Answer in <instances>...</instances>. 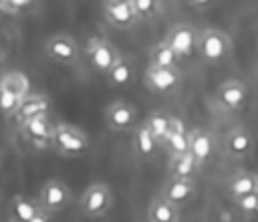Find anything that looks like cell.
<instances>
[{"mask_svg":"<svg viewBox=\"0 0 258 222\" xmlns=\"http://www.w3.org/2000/svg\"><path fill=\"white\" fill-rule=\"evenodd\" d=\"M196 52L200 59L208 65H220L224 63L232 52V40L222 28L206 26L198 30V46Z\"/></svg>","mask_w":258,"mask_h":222,"instance_id":"1","label":"cell"},{"mask_svg":"<svg viewBox=\"0 0 258 222\" xmlns=\"http://www.w3.org/2000/svg\"><path fill=\"white\" fill-rule=\"evenodd\" d=\"M52 147L60 155L79 157V155L89 151L91 141H89V135L83 129H79L75 125H69V123H56L54 131H52Z\"/></svg>","mask_w":258,"mask_h":222,"instance_id":"2","label":"cell"},{"mask_svg":"<svg viewBox=\"0 0 258 222\" xmlns=\"http://www.w3.org/2000/svg\"><path fill=\"white\" fill-rule=\"evenodd\" d=\"M85 57L95 73L107 75L109 69L121 59V52L117 50V46L111 40H107L103 36H91L85 44Z\"/></svg>","mask_w":258,"mask_h":222,"instance_id":"3","label":"cell"},{"mask_svg":"<svg viewBox=\"0 0 258 222\" xmlns=\"http://www.w3.org/2000/svg\"><path fill=\"white\" fill-rule=\"evenodd\" d=\"M113 206V194L111 188L103 182H95L85 188L81 194V212L87 218H101L105 216Z\"/></svg>","mask_w":258,"mask_h":222,"instance_id":"4","label":"cell"},{"mask_svg":"<svg viewBox=\"0 0 258 222\" xmlns=\"http://www.w3.org/2000/svg\"><path fill=\"white\" fill-rule=\"evenodd\" d=\"M181 85V71L177 67H153L145 69V87L157 95H169Z\"/></svg>","mask_w":258,"mask_h":222,"instance_id":"5","label":"cell"},{"mask_svg":"<svg viewBox=\"0 0 258 222\" xmlns=\"http://www.w3.org/2000/svg\"><path fill=\"white\" fill-rule=\"evenodd\" d=\"M163 40L173 48L179 59H189L198 46V28L189 22H177L167 30Z\"/></svg>","mask_w":258,"mask_h":222,"instance_id":"6","label":"cell"},{"mask_svg":"<svg viewBox=\"0 0 258 222\" xmlns=\"http://www.w3.org/2000/svg\"><path fill=\"white\" fill-rule=\"evenodd\" d=\"M73 200V192L71 188L60 182V180H48L46 184H42L40 192H38V204L42 210L50 212V214H56V212H62Z\"/></svg>","mask_w":258,"mask_h":222,"instance_id":"7","label":"cell"},{"mask_svg":"<svg viewBox=\"0 0 258 222\" xmlns=\"http://www.w3.org/2000/svg\"><path fill=\"white\" fill-rule=\"evenodd\" d=\"M18 127H20L22 137L32 147H36V149L52 147V131H54V125L50 123L48 115H36L32 119H26Z\"/></svg>","mask_w":258,"mask_h":222,"instance_id":"8","label":"cell"},{"mask_svg":"<svg viewBox=\"0 0 258 222\" xmlns=\"http://www.w3.org/2000/svg\"><path fill=\"white\" fill-rule=\"evenodd\" d=\"M44 52L50 61L58 65H67V67L75 65L81 59V48L77 40L69 34H52L44 44Z\"/></svg>","mask_w":258,"mask_h":222,"instance_id":"9","label":"cell"},{"mask_svg":"<svg viewBox=\"0 0 258 222\" xmlns=\"http://www.w3.org/2000/svg\"><path fill=\"white\" fill-rule=\"evenodd\" d=\"M103 16L111 26L121 30H129L139 22L131 0H103Z\"/></svg>","mask_w":258,"mask_h":222,"instance_id":"10","label":"cell"},{"mask_svg":"<svg viewBox=\"0 0 258 222\" xmlns=\"http://www.w3.org/2000/svg\"><path fill=\"white\" fill-rule=\"evenodd\" d=\"M216 101L228 113L240 111L248 101V87L238 79H228L216 89Z\"/></svg>","mask_w":258,"mask_h":222,"instance_id":"11","label":"cell"},{"mask_svg":"<svg viewBox=\"0 0 258 222\" xmlns=\"http://www.w3.org/2000/svg\"><path fill=\"white\" fill-rule=\"evenodd\" d=\"M137 119V109L127 101H113L105 109V123L113 131H129L133 129Z\"/></svg>","mask_w":258,"mask_h":222,"instance_id":"12","label":"cell"},{"mask_svg":"<svg viewBox=\"0 0 258 222\" xmlns=\"http://www.w3.org/2000/svg\"><path fill=\"white\" fill-rule=\"evenodd\" d=\"M196 192L198 188H196L194 178H167L159 196H163L175 206H183L196 198Z\"/></svg>","mask_w":258,"mask_h":222,"instance_id":"13","label":"cell"},{"mask_svg":"<svg viewBox=\"0 0 258 222\" xmlns=\"http://www.w3.org/2000/svg\"><path fill=\"white\" fill-rule=\"evenodd\" d=\"M224 149H226V153L230 157H236V159L248 157L252 153V149H254V137L242 125L232 127L224 137Z\"/></svg>","mask_w":258,"mask_h":222,"instance_id":"14","label":"cell"},{"mask_svg":"<svg viewBox=\"0 0 258 222\" xmlns=\"http://www.w3.org/2000/svg\"><path fill=\"white\" fill-rule=\"evenodd\" d=\"M161 147L169 153V157L189 151V129L183 125V121L179 117L171 115V125H169L165 139L161 141Z\"/></svg>","mask_w":258,"mask_h":222,"instance_id":"15","label":"cell"},{"mask_svg":"<svg viewBox=\"0 0 258 222\" xmlns=\"http://www.w3.org/2000/svg\"><path fill=\"white\" fill-rule=\"evenodd\" d=\"M214 149H216V139L208 129L202 127L189 129V153L196 157L200 165H204L214 155Z\"/></svg>","mask_w":258,"mask_h":222,"instance_id":"16","label":"cell"},{"mask_svg":"<svg viewBox=\"0 0 258 222\" xmlns=\"http://www.w3.org/2000/svg\"><path fill=\"white\" fill-rule=\"evenodd\" d=\"M48 109H50V101L44 95H32V93H28L20 101V105H18V109H16V113L12 117H14L16 125H20L26 119H32L36 115H48Z\"/></svg>","mask_w":258,"mask_h":222,"instance_id":"17","label":"cell"},{"mask_svg":"<svg viewBox=\"0 0 258 222\" xmlns=\"http://www.w3.org/2000/svg\"><path fill=\"white\" fill-rule=\"evenodd\" d=\"M131 141H133V151H135V155H139V157H143V159L153 157L155 151L161 147L159 141L153 137V133H151L143 123L131 129Z\"/></svg>","mask_w":258,"mask_h":222,"instance_id":"18","label":"cell"},{"mask_svg":"<svg viewBox=\"0 0 258 222\" xmlns=\"http://www.w3.org/2000/svg\"><path fill=\"white\" fill-rule=\"evenodd\" d=\"M256 188H258V174H254V172L232 174L226 182V192L230 194L232 200L242 198L246 194H252V192H256Z\"/></svg>","mask_w":258,"mask_h":222,"instance_id":"19","label":"cell"},{"mask_svg":"<svg viewBox=\"0 0 258 222\" xmlns=\"http://www.w3.org/2000/svg\"><path fill=\"white\" fill-rule=\"evenodd\" d=\"M147 218L149 222H179V206L171 204L163 196H157L149 204Z\"/></svg>","mask_w":258,"mask_h":222,"instance_id":"20","label":"cell"},{"mask_svg":"<svg viewBox=\"0 0 258 222\" xmlns=\"http://www.w3.org/2000/svg\"><path fill=\"white\" fill-rule=\"evenodd\" d=\"M200 168L202 165L189 151L169 157V178H194L200 172Z\"/></svg>","mask_w":258,"mask_h":222,"instance_id":"21","label":"cell"},{"mask_svg":"<svg viewBox=\"0 0 258 222\" xmlns=\"http://www.w3.org/2000/svg\"><path fill=\"white\" fill-rule=\"evenodd\" d=\"M0 87L8 93H12L14 97L18 99H24L28 93H30V83H28V77L20 71H8L0 77Z\"/></svg>","mask_w":258,"mask_h":222,"instance_id":"22","label":"cell"},{"mask_svg":"<svg viewBox=\"0 0 258 222\" xmlns=\"http://www.w3.org/2000/svg\"><path fill=\"white\" fill-rule=\"evenodd\" d=\"M105 77H107L109 87H115V89H121V87L131 85V81H133V65H131V61H127V59L121 57L109 69V73Z\"/></svg>","mask_w":258,"mask_h":222,"instance_id":"23","label":"cell"},{"mask_svg":"<svg viewBox=\"0 0 258 222\" xmlns=\"http://www.w3.org/2000/svg\"><path fill=\"white\" fill-rule=\"evenodd\" d=\"M149 65H153V67H177L179 57L173 52V48L165 40H159L149 50Z\"/></svg>","mask_w":258,"mask_h":222,"instance_id":"24","label":"cell"},{"mask_svg":"<svg viewBox=\"0 0 258 222\" xmlns=\"http://www.w3.org/2000/svg\"><path fill=\"white\" fill-rule=\"evenodd\" d=\"M143 125L153 133V137H155V139L159 141V145H161V141L165 139V135H167V131H169L171 115H167V113H163V111H153V113H149V115L145 117Z\"/></svg>","mask_w":258,"mask_h":222,"instance_id":"25","label":"cell"},{"mask_svg":"<svg viewBox=\"0 0 258 222\" xmlns=\"http://www.w3.org/2000/svg\"><path fill=\"white\" fill-rule=\"evenodd\" d=\"M10 210H12V216L30 222V218H32L38 210H42V208H40V204H38L36 200H30V198L18 194L16 198H12V206H10Z\"/></svg>","mask_w":258,"mask_h":222,"instance_id":"26","label":"cell"},{"mask_svg":"<svg viewBox=\"0 0 258 222\" xmlns=\"http://www.w3.org/2000/svg\"><path fill=\"white\" fill-rule=\"evenodd\" d=\"M131 2H133V8H135V14H137L139 22L141 20H145V22L155 20L163 10L161 0H131Z\"/></svg>","mask_w":258,"mask_h":222,"instance_id":"27","label":"cell"},{"mask_svg":"<svg viewBox=\"0 0 258 222\" xmlns=\"http://www.w3.org/2000/svg\"><path fill=\"white\" fill-rule=\"evenodd\" d=\"M20 101H22V99L14 97L12 93H8V91H4V89L0 87V113H4L6 117H12V115L16 113V109H18Z\"/></svg>","mask_w":258,"mask_h":222,"instance_id":"28","label":"cell"},{"mask_svg":"<svg viewBox=\"0 0 258 222\" xmlns=\"http://www.w3.org/2000/svg\"><path fill=\"white\" fill-rule=\"evenodd\" d=\"M236 206L244 212V214H254L258 212V192H252V194H246L242 198H236L234 200Z\"/></svg>","mask_w":258,"mask_h":222,"instance_id":"29","label":"cell"},{"mask_svg":"<svg viewBox=\"0 0 258 222\" xmlns=\"http://www.w3.org/2000/svg\"><path fill=\"white\" fill-rule=\"evenodd\" d=\"M30 4H32V0H6V6H8L10 14H18V12L26 10Z\"/></svg>","mask_w":258,"mask_h":222,"instance_id":"30","label":"cell"},{"mask_svg":"<svg viewBox=\"0 0 258 222\" xmlns=\"http://www.w3.org/2000/svg\"><path fill=\"white\" fill-rule=\"evenodd\" d=\"M187 2H189V6L196 8V10H208V8H212L218 0H187Z\"/></svg>","mask_w":258,"mask_h":222,"instance_id":"31","label":"cell"},{"mask_svg":"<svg viewBox=\"0 0 258 222\" xmlns=\"http://www.w3.org/2000/svg\"><path fill=\"white\" fill-rule=\"evenodd\" d=\"M52 214L50 212H46V210H38L32 218H30V222H52V218H50Z\"/></svg>","mask_w":258,"mask_h":222,"instance_id":"32","label":"cell"},{"mask_svg":"<svg viewBox=\"0 0 258 222\" xmlns=\"http://www.w3.org/2000/svg\"><path fill=\"white\" fill-rule=\"evenodd\" d=\"M2 14H10L8 12V6H6V0H0V16Z\"/></svg>","mask_w":258,"mask_h":222,"instance_id":"33","label":"cell"},{"mask_svg":"<svg viewBox=\"0 0 258 222\" xmlns=\"http://www.w3.org/2000/svg\"><path fill=\"white\" fill-rule=\"evenodd\" d=\"M8 222H26V220H20V218H16V216H12V214H10V218H8Z\"/></svg>","mask_w":258,"mask_h":222,"instance_id":"34","label":"cell"},{"mask_svg":"<svg viewBox=\"0 0 258 222\" xmlns=\"http://www.w3.org/2000/svg\"><path fill=\"white\" fill-rule=\"evenodd\" d=\"M0 161H2V155H0Z\"/></svg>","mask_w":258,"mask_h":222,"instance_id":"35","label":"cell"}]
</instances>
